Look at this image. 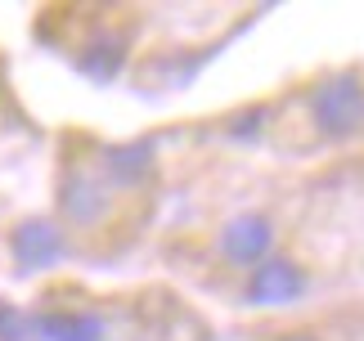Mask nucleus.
<instances>
[{
  "label": "nucleus",
  "mask_w": 364,
  "mask_h": 341,
  "mask_svg": "<svg viewBox=\"0 0 364 341\" xmlns=\"http://www.w3.org/2000/svg\"><path fill=\"white\" fill-rule=\"evenodd\" d=\"M41 332L50 341H108V328L90 310H54L41 319Z\"/></svg>",
  "instance_id": "423d86ee"
},
{
  "label": "nucleus",
  "mask_w": 364,
  "mask_h": 341,
  "mask_svg": "<svg viewBox=\"0 0 364 341\" xmlns=\"http://www.w3.org/2000/svg\"><path fill=\"white\" fill-rule=\"evenodd\" d=\"M306 288H311V274H306V265L297 256H265L257 269H247V283H243V301L247 305H292L301 301Z\"/></svg>",
  "instance_id": "20e7f679"
},
{
  "label": "nucleus",
  "mask_w": 364,
  "mask_h": 341,
  "mask_svg": "<svg viewBox=\"0 0 364 341\" xmlns=\"http://www.w3.org/2000/svg\"><path fill=\"white\" fill-rule=\"evenodd\" d=\"M306 108H311V126L333 144L364 139V72H355V67L328 72L324 81L311 85Z\"/></svg>",
  "instance_id": "f257e3e1"
},
{
  "label": "nucleus",
  "mask_w": 364,
  "mask_h": 341,
  "mask_svg": "<svg viewBox=\"0 0 364 341\" xmlns=\"http://www.w3.org/2000/svg\"><path fill=\"white\" fill-rule=\"evenodd\" d=\"M59 216L73 229H100L113 216V184L100 166L90 162H68L59 180Z\"/></svg>",
  "instance_id": "f03ea898"
},
{
  "label": "nucleus",
  "mask_w": 364,
  "mask_h": 341,
  "mask_svg": "<svg viewBox=\"0 0 364 341\" xmlns=\"http://www.w3.org/2000/svg\"><path fill=\"white\" fill-rule=\"evenodd\" d=\"M279 341H319V337H315V332H284Z\"/></svg>",
  "instance_id": "0eeeda50"
},
{
  "label": "nucleus",
  "mask_w": 364,
  "mask_h": 341,
  "mask_svg": "<svg viewBox=\"0 0 364 341\" xmlns=\"http://www.w3.org/2000/svg\"><path fill=\"white\" fill-rule=\"evenodd\" d=\"M274 243H279V229L265 211H239V216L220 224L216 256L234 269H257L265 256H274Z\"/></svg>",
  "instance_id": "7ed1b4c3"
},
{
  "label": "nucleus",
  "mask_w": 364,
  "mask_h": 341,
  "mask_svg": "<svg viewBox=\"0 0 364 341\" xmlns=\"http://www.w3.org/2000/svg\"><path fill=\"white\" fill-rule=\"evenodd\" d=\"M9 247H14V261L23 269H46L63 256V229L50 224V220H23L18 229H14Z\"/></svg>",
  "instance_id": "39448f33"
}]
</instances>
